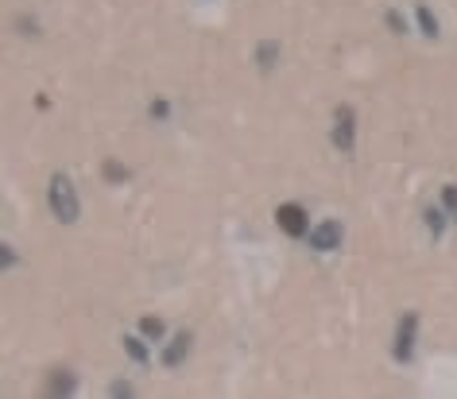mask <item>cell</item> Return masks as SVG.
Listing matches in <instances>:
<instances>
[{"label": "cell", "mask_w": 457, "mask_h": 399, "mask_svg": "<svg viewBox=\"0 0 457 399\" xmlns=\"http://www.w3.org/2000/svg\"><path fill=\"white\" fill-rule=\"evenodd\" d=\"M47 202H50V209H55V217H59L62 225H74L78 221V190H74V183H70L66 175L50 178Z\"/></svg>", "instance_id": "obj_1"}, {"label": "cell", "mask_w": 457, "mask_h": 399, "mask_svg": "<svg viewBox=\"0 0 457 399\" xmlns=\"http://www.w3.org/2000/svg\"><path fill=\"white\" fill-rule=\"evenodd\" d=\"M330 140H333V148L345 151V155L353 151V140H357V113H353L349 105H341L337 113H333V132H330Z\"/></svg>", "instance_id": "obj_2"}, {"label": "cell", "mask_w": 457, "mask_h": 399, "mask_svg": "<svg viewBox=\"0 0 457 399\" xmlns=\"http://www.w3.org/2000/svg\"><path fill=\"white\" fill-rule=\"evenodd\" d=\"M415 333H419V314L411 310V314H403V322H399V330H395V345H391V357L403 360V365H407L411 353H415Z\"/></svg>", "instance_id": "obj_3"}, {"label": "cell", "mask_w": 457, "mask_h": 399, "mask_svg": "<svg viewBox=\"0 0 457 399\" xmlns=\"http://www.w3.org/2000/svg\"><path fill=\"white\" fill-rule=\"evenodd\" d=\"M275 221H279V229L287 237H302L310 229V221H307V209L299 206V202H283L279 209H275Z\"/></svg>", "instance_id": "obj_4"}, {"label": "cell", "mask_w": 457, "mask_h": 399, "mask_svg": "<svg viewBox=\"0 0 457 399\" xmlns=\"http://www.w3.org/2000/svg\"><path fill=\"white\" fill-rule=\"evenodd\" d=\"M337 244H341V221H333V217L322 221L314 233H310V248L314 252H333Z\"/></svg>", "instance_id": "obj_5"}, {"label": "cell", "mask_w": 457, "mask_h": 399, "mask_svg": "<svg viewBox=\"0 0 457 399\" xmlns=\"http://www.w3.org/2000/svg\"><path fill=\"white\" fill-rule=\"evenodd\" d=\"M186 353H190V333H178V337L171 341V345H167V353H163V365H167V368H175L178 360L186 357Z\"/></svg>", "instance_id": "obj_6"}, {"label": "cell", "mask_w": 457, "mask_h": 399, "mask_svg": "<svg viewBox=\"0 0 457 399\" xmlns=\"http://www.w3.org/2000/svg\"><path fill=\"white\" fill-rule=\"evenodd\" d=\"M47 391H55V396H70V391H74V376H70L66 368H59V372L50 376Z\"/></svg>", "instance_id": "obj_7"}, {"label": "cell", "mask_w": 457, "mask_h": 399, "mask_svg": "<svg viewBox=\"0 0 457 399\" xmlns=\"http://www.w3.org/2000/svg\"><path fill=\"white\" fill-rule=\"evenodd\" d=\"M415 16H419V27H423L430 39H438V20H434V12L426 8V4H415Z\"/></svg>", "instance_id": "obj_8"}, {"label": "cell", "mask_w": 457, "mask_h": 399, "mask_svg": "<svg viewBox=\"0 0 457 399\" xmlns=\"http://www.w3.org/2000/svg\"><path fill=\"white\" fill-rule=\"evenodd\" d=\"M125 349H128V357H132L136 365H148V349H143L140 337H125Z\"/></svg>", "instance_id": "obj_9"}, {"label": "cell", "mask_w": 457, "mask_h": 399, "mask_svg": "<svg viewBox=\"0 0 457 399\" xmlns=\"http://www.w3.org/2000/svg\"><path fill=\"white\" fill-rule=\"evenodd\" d=\"M256 62H260V66H272V62H275V43H260V47H256Z\"/></svg>", "instance_id": "obj_10"}, {"label": "cell", "mask_w": 457, "mask_h": 399, "mask_svg": "<svg viewBox=\"0 0 457 399\" xmlns=\"http://www.w3.org/2000/svg\"><path fill=\"white\" fill-rule=\"evenodd\" d=\"M101 171H105V178H108V183H125V178H128V171H125L120 163H113V159H108V163L101 167Z\"/></svg>", "instance_id": "obj_11"}, {"label": "cell", "mask_w": 457, "mask_h": 399, "mask_svg": "<svg viewBox=\"0 0 457 399\" xmlns=\"http://www.w3.org/2000/svg\"><path fill=\"white\" fill-rule=\"evenodd\" d=\"M140 333H143V337H163V322H159V318H143Z\"/></svg>", "instance_id": "obj_12"}, {"label": "cell", "mask_w": 457, "mask_h": 399, "mask_svg": "<svg viewBox=\"0 0 457 399\" xmlns=\"http://www.w3.org/2000/svg\"><path fill=\"white\" fill-rule=\"evenodd\" d=\"M442 202H446V209L454 214V221H457V186H442Z\"/></svg>", "instance_id": "obj_13"}, {"label": "cell", "mask_w": 457, "mask_h": 399, "mask_svg": "<svg viewBox=\"0 0 457 399\" xmlns=\"http://www.w3.org/2000/svg\"><path fill=\"white\" fill-rule=\"evenodd\" d=\"M426 221H430V233H434V237H442V225H446V221H442L438 209H426Z\"/></svg>", "instance_id": "obj_14"}, {"label": "cell", "mask_w": 457, "mask_h": 399, "mask_svg": "<svg viewBox=\"0 0 457 399\" xmlns=\"http://www.w3.org/2000/svg\"><path fill=\"white\" fill-rule=\"evenodd\" d=\"M388 27H391V31H399V35L407 31V24H403V16H399V12H388Z\"/></svg>", "instance_id": "obj_15"}, {"label": "cell", "mask_w": 457, "mask_h": 399, "mask_svg": "<svg viewBox=\"0 0 457 399\" xmlns=\"http://www.w3.org/2000/svg\"><path fill=\"white\" fill-rule=\"evenodd\" d=\"M108 396H132V384H108Z\"/></svg>", "instance_id": "obj_16"}]
</instances>
